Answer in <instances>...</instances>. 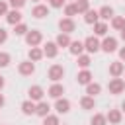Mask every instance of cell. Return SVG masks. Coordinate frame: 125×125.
<instances>
[{
	"instance_id": "74e56055",
	"label": "cell",
	"mask_w": 125,
	"mask_h": 125,
	"mask_svg": "<svg viewBox=\"0 0 125 125\" xmlns=\"http://www.w3.org/2000/svg\"><path fill=\"white\" fill-rule=\"evenodd\" d=\"M6 41H8V31L4 27H0V45H4Z\"/></svg>"
},
{
	"instance_id": "cb8c5ba5",
	"label": "cell",
	"mask_w": 125,
	"mask_h": 125,
	"mask_svg": "<svg viewBox=\"0 0 125 125\" xmlns=\"http://www.w3.org/2000/svg\"><path fill=\"white\" fill-rule=\"evenodd\" d=\"M80 107L82 109H96V100H94V96H82L80 98Z\"/></svg>"
},
{
	"instance_id": "5bb4252c",
	"label": "cell",
	"mask_w": 125,
	"mask_h": 125,
	"mask_svg": "<svg viewBox=\"0 0 125 125\" xmlns=\"http://www.w3.org/2000/svg\"><path fill=\"white\" fill-rule=\"evenodd\" d=\"M6 21H8L10 25H18V23H21V21H23V16H21V12H20V10L10 8V12L6 14Z\"/></svg>"
},
{
	"instance_id": "ab89813d",
	"label": "cell",
	"mask_w": 125,
	"mask_h": 125,
	"mask_svg": "<svg viewBox=\"0 0 125 125\" xmlns=\"http://www.w3.org/2000/svg\"><path fill=\"white\" fill-rule=\"evenodd\" d=\"M4 86H6V78L0 74V92H2V88H4Z\"/></svg>"
},
{
	"instance_id": "ffe728a7",
	"label": "cell",
	"mask_w": 125,
	"mask_h": 125,
	"mask_svg": "<svg viewBox=\"0 0 125 125\" xmlns=\"http://www.w3.org/2000/svg\"><path fill=\"white\" fill-rule=\"evenodd\" d=\"M51 113V105H49V102H45V100H41V102H37V107H35V115H39L41 119L45 117V115H49Z\"/></svg>"
},
{
	"instance_id": "8fae6325",
	"label": "cell",
	"mask_w": 125,
	"mask_h": 125,
	"mask_svg": "<svg viewBox=\"0 0 125 125\" xmlns=\"http://www.w3.org/2000/svg\"><path fill=\"white\" fill-rule=\"evenodd\" d=\"M92 80H94V76H92L90 68H80V70H78V74H76V82H78L80 86H86V84H90Z\"/></svg>"
},
{
	"instance_id": "4316f807",
	"label": "cell",
	"mask_w": 125,
	"mask_h": 125,
	"mask_svg": "<svg viewBox=\"0 0 125 125\" xmlns=\"http://www.w3.org/2000/svg\"><path fill=\"white\" fill-rule=\"evenodd\" d=\"M86 94H88V96H94V98H96L98 94H102V84H100V82H94V80H92L90 84H86Z\"/></svg>"
},
{
	"instance_id": "484cf974",
	"label": "cell",
	"mask_w": 125,
	"mask_h": 125,
	"mask_svg": "<svg viewBox=\"0 0 125 125\" xmlns=\"http://www.w3.org/2000/svg\"><path fill=\"white\" fill-rule=\"evenodd\" d=\"M70 41H72V39H70V33H62V31H61V33L57 35V39H55V43L59 45V49H61V47H66V49H68Z\"/></svg>"
},
{
	"instance_id": "f35d334b",
	"label": "cell",
	"mask_w": 125,
	"mask_h": 125,
	"mask_svg": "<svg viewBox=\"0 0 125 125\" xmlns=\"http://www.w3.org/2000/svg\"><path fill=\"white\" fill-rule=\"evenodd\" d=\"M117 53H119V61H123V62H125V47H119V49H117Z\"/></svg>"
},
{
	"instance_id": "836d02e7",
	"label": "cell",
	"mask_w": 125,
	"mask_h": 125,
	"mask_svg": "<svg viewBox=\"0 0 125 125\" xmlns=\"http://www.w3.org/2000/svg\"><path fill=\"white\" fill-rule=\"evenodd\" d=\"M43 125H61V121H59V115H53V113L45 115V117H43Z\"/></svg>"
},
{
	"instance_id": "52a82bcc",
	"label": "cell",
	"mask_w": 125,
	"mask_h": 125,
	"mask_svg": "<svg viewBox=\"0 0 125 125\" xmlns=\"http://www.w3.org/2000/svg\"><path fill=\"white\" fill-rule=\"evenodd\" d=\"M59 29L62 31V33H72V31H76V21L72 20V18H61L59 20Z\"/></svg>"
},
{
	"instance_id": "d6a6232c",
	"label": "cell",
	"mask_w": 125,
	"mask_h": 125,
	"mask_svg": "<svg viewBox=\"0 0 125 125\" xmlns=\"http://www.w3.org/2000/svg\"><path fill=\"white\" fill-rule=\"evenodd\" d=\"M10 62H12V57H10V53H6V51H0V68H6Z\"/></svg>"
},
{
	"instance_id": "1f68e13d",
	"label": "cell",
	"mask_w": 125,
	"mask_h": 125,
	"mask_svg": "<svg viewBox=\"0 0 125 125\" xmlns=\"http://www.w3.org/2000/svg\"><path fill=\"white\" fill-rule=\"evenodd\" d=\"M29 31V27H27V23H18V25H14V35H20V37H23L25 33Z\"/></svg>"
},
{
	"instance_id": "277c9868",
	"label": "cell",
	"mask_w": 125,
	"mask_h": 125,
	"mask_svg": "<svg viewBox=\"0 0 125 125\" xmlns=\"http://www.w3.org/2000/svg\"><path fill=\"white\" fill-rule=\"evenodd\" d=\"M107 90H109V94H113V96H117V94H123L125 92V80L119 76V78H111L109 82H107Z\"/></svg>"
},
{
	"instance_id": "6da1fadb",
	"label": "cell",
	"mask_w": 125,
	"mask_h": 125,
	"mask_svg": "<svg viewBox=\"0 0 125 125\" xmlns=\"http://www.w3.org/2000/svg\"><path fill=\"white\" fill-rule=\"evenodd\" d=\"M23 39H25V45H27V47H39L41 41H43V33H41L39 29H29V31L23 35Z\"/></svg>"
},
{
	"instance_id": "ac0fdd59",
	"label": "cell",
	"mask_w": 125,
	"mask_h": 125,
	"mask_svg": "<svg viewBox=\"0 0 125 125\" xmlns=\"http://www.w3.org/2000/svg\"><path fill=\"white\" fill-rule=\"evenodd\" d=\"M43 57H45V53H43V47H29V51H27V59H29V61H33V62H39Z\"/></svg>"
},
{
	"instance_id": "b9f144b4",
	"label": "cell",
	"mask_w": 125,
	"mask_h": 125,
	"mask_svg": "<svg viewBox=\"0 0 125 125\" xmlns=\"http://www.w3.org/2000/svg\"><path fill=\"white\" fill-rule=\"evenodd\" d=\"M119 37H121V41H125V27L119 31Z\"/></svg>"
},
{
	"instance_id": "9c48e42d",
	"label": "cell",
	"mask_w": 125,
	"mask_h": 125,
	"mask_svg": "<svg viewBox=\"0 0 125 125\" xmlns=\"http://www.w3.org/2000/svg\"><path fill=\"white\" fill-rule=\"evenodd\" d=\"M109 76L111 78H119V76H123V72H125V64H123V61H113V62H109Z\"/></svg>"
},
{
	"instance_id": "60d3db41",
	"label": "cell",
	"mask_w": 125,
	"mask_h": 125,
	"mask_svg": "<svg viewBox=\"0 0 125 125\" xmlns=\"http://www.w3.org/2000/svg\"><path fill=\"white\" fill-rule=\"evenodd\" d=\"M4 104H6V98H4V94L0 92V107H4Z\"/></svg>"
},
{
	"instance_id": "f6af8a7d",
	"label": "cell",
	"mask_w": 125,
	"mask_h": 125,
	"mask_svg": "<svg viewBox=\"0 0 125 125\" xmlns=\"http://www.w3.org/2000/svg\"><path fill=\"white\" fill-rule=\"evenodd\" d=\"M70 2H74V0H70Z\"/></svg>"
},
{
	"instance_id": "30bf717a",
	"label": "cell",
	"mask_w": 125,
	"mask_h": 125,
	"mask_svg": "<svg viewBox=\"0 0 125 125\" xmlns=\"http://www.w3.org/2000/svg\"><path fill=\"white\" fill-rule=\"evenodd\" d=\"M27 96H29V100H33V102L37 104V102H41V100H43V96H45V90H43L39 84H33V86H29V90H27Z\"/></svg>"
},
{
	"instance_id": "7a4b0ae2",
	"label": "cell",
	"mask_w": 125,
	"mask_h": 125,
	"mask_svg": "<svg viewBox=\"0 0 125 125\" xmlns=\"http://www.w3.org/2000/svg\"><path fill=\"white\" fill-rule=\"evenodd\" d=\"M84 51L90 53V55L102 51V41L98 39V35H88V37L84 39Z\"/></svg>"
},
{
	"instance_id": "8992f818",
	"label": "cell",
	"mask_w": 125,
	"mask_h": 125,
	"mask_svg": "<svg viewBox=\"0 0 125 125\" xmlns=\"http://www.w3.org/2000/svg\"><path fill=\"white\" fill-rule=\"evenodd\" d=\"M49 12H51V6H47V4H35L33 8H31V16L33 18H37V20H43V18H47L49 16Z\"/></svg>"
},
{
	"instance_id": "d4e9b609",
	"label": "cell",
	"mask_w": 125,
	"mask_h": 125,
	"mask_svg": "<svg viewBox=\"0 0 125 125\" xmlns=\"http://www.w3.org/2000/svg\"><path fill=\"white\" fill-rule=\"evenodd\" d=\"M84 21H86V23H90V25H94L96 21H100V14H98V10L90 8V10L84 14Z\"/></svg>"
},
{
	"instance_id": "ee69618b",
	"label": "cell",
	"mask_w": 125,
	"mask_h": 125,
	"mask_svg": "<svg viewBox=\"0 0 125 125\" xmlns=\"http://www.w3.org/2000/svg\"><path fill=\"white\" fill-rule=\"evenodd\" d=\"M33 2H37V4H39V2H41V0H33Z\"/></svg>"
},
{
	"instance_id": "8d00e7d4",
	"label": "cell",
	"mask_w": 125,
	"mask_h": 125,
	"mask_svg": "<svg viewBox=\"0 0 125 125\" xmlns=\"http://www.w3.org/2000/svg\"><path fill=\"white\" fill-rule=\"evenodd\" d=\"M47 2L51 8H64V4H66V0H47Z\"/></svg>"
},
{
	"instance_id": "7c38bea8",
	"label": "cell",
	"mask_w": 125,
	"mask_h": 125,
	"mask_svg": "<svg viewBox=\"0 0 125 125\" xmlns=\"http://www.w3.org/2000/svg\"><path fill=\"white\" fill-rule=\"evenodd\" d=\"M62 94H64V86H62L61 82H53V84L49 86V90H47V96L53 98V100L62 98Z\"/></svg>"
},
{
	"instance_id": "7402d4cb",
	"label": "cell",
	"mask_w": 125,
	"mask_h": 125,
	"mask_svg": "<svg viewBox=\"0 0 125 125\" xmlns=\"http://www.w3.org/2000/svg\"><path fill=\"white\" fill-rule=\"evenodd\" d=\"M98 14H100V20H102V21H109V20L115 16V12H113L111 6H102V8L98 10Z\"/></svg>"
},
{
	"instance_id": "f1b7e54d",
	"label": "cell",
	"mask_w": 125,
	"mask_h": 125,
	"mask_svg": "<svg viewBox=\"0 0 125 125\" xmlns=\"http://www.w3.org/2000/svg\"><path fill=\"white\" fill-rule=\"evenodd\" d=\"M90 125H107V117H105V113L96 111V113L92 115V119H90Z\"/></svg>"
},
{
	"instance_id": "44dd1931",
	"label": "cell",
	"mask_w": 125,
	"mask_h": 125,
	"mask_svg": "<svg viewBox=\"0 0 125 125\" xmlns=\"http://www.w3.org/2000/svg\"><path fill=\"white\" fill-rule=\"evenodd\" d=\"M20 107H21V113H23V115H33V113H35L37 104H35L33 100H29V98H27L25 102H21V105H20Z\"/></svg>"
},
{
	"instance_id": "83f0119b",
	"label": "cell",
	"mask_w": 125,
	"mask_h": 125,
	"mask_svg": "<svg viewBox=\"0 0 125 125\" xmlns=\"http://www.w3.org/2000/svg\"><path fill=\"white\" fill-rule=\"evenodd\" d=\"M109 23H111V27H113L115 31H121V29L125 27V16H113V18L109 20Z\"/></svg>"
},
{
	"instance_id": "4fadbf2b",
	"label": "cell",
	"mask_w": 125,
	"mask_h": 125,
	"mask_svg": "<svg viewBox=\"0 0 125 125\" xmlns=\"http://www.w3.org/2000/svg\"><path fill=\"white\" fill-rule=\"evenodd\" d=\"M55 109H57L59 115L68 113V111H70V100H66V98H57V100H55Z\"/></svg>"
},
{
	"instance_id": "e575fe53",
	"label": "cell",
	"mask_w": 125,
	"mask_h": 125,
	"mask_svg": "<svg viewBox=\"0 0 125 125\" xmlns=\"http://www.w3.org/2000/svg\"><path fill=\"white\" fill-rule=\"evenodd\" d=\"M25 2H27V0H8L10 8H14V10H21V8L25 6Z\"/></svg>"
},
{
	"instance_id": "4dcf8cb0",
	"label": "cell",
	"mask_w": 125,
	"mask_h": 125,
	"mask_svg": "<svg viewBox=\"0 0 125 125\" xmlns=\"http://www.w3.org/2000/svg\"><path fill=\"white\" fill-rule=\"evenodd\" d=\"M74 4H76L78 14H86L90 10V0H74Z\"/></svg>"
},
{
	"instance_id": "e0dca14e",
	"label": "cell",
	"mask_w": 125,
	"mask_h": 125,
	"mask_svg": "<svg viewBox=\"0 0 125 125\" xmlns=\"http://www.w3.org/2000/svg\"><path fill=\"white\" fill-rule=\"evenodd\" d=\"M68 51H70V55H74V57L82 55V53H84V41H80V39H72L70 45H68Z\"/></svg>"
},
{
	"instance_id": "bcb514c9",
	"label": "cell",
	"mask_w": 125,
	"mask_h": 125,
	"mask_svg": "<svg viewBox=\"0 0 125 125\" xmlns=\"http://www.w3.org/2000/svg\"><path fill=\"white\" fill-rule=\"evenodd\" d=\"M123 16H125V12H123Z\"/></svg>"
},
{
	"instance_id": "ba28073f",
	"label": "cell",
	"mask_w": 125,
	"mask_h": 125,
	"mask_svg": "<svg viewBox=\"0 0 125 125\" xmlns=\"http://www.w3.org/2000/svg\"><path fill=\"white\" fill-rule=\"evenodd\" d=\"M119 47H117V39L111 37V35H105L104 41H102V51L104 53H115Z\"/></svg>"
},
{
	"instance_id": "2e32d148",
	"label": "cell",
	"mask_w": 125,
	"mask_h": 125,
	"mask_svg": "<svg viewBox=\"0 0 125 125\" xmlns=\"http://www.w3.org/2000/svg\"><path fill=\"white\" fill-rule=\"evenodd\" d=\"M43 53H45L47 59H55V57L59 55V45H57L55 41H47V43L43 45Z\"/></svg>"
},
{
	"instance_id": "d590c367",
	"label": "cell",
	"mask_w": 125,
	"mask_h": 125,
	"mask_svg": "<svg viewBox=\"0 0 125 125\" xmlns=\"http://www.w3.org/2000/svg\"><path fill=\"white\" fill-rule=\"evenodd\" d=\"M10 12V4L6 0H0V16H6Z\"/></svg>"
},
{
	"instance_id": "3957f363",
	"label": "cell",
	"mask_w": 125,
	"mask_h": 125,
	"mask_svg": "<svg viewBox=\"0 0 125 125\" xmlns=\"http://www.w3.org/2000/svg\"><path fill=\"white\" fill-rule=\"evenodd\" d=\"M47 76H49V80H51V82H61V80H62V76H64V66H62V64H59V62L51 64V66H49V70H47Z\"/></svg>"
},
{
	"instance_id": "d6986e66",
	"label": "cell",
	"mask_w": 125,
	"mask_h": 125,
	"mask_svg": "<svg viewBox=\"0 0 125 125\" xmlns=\"http://www.w3.org/2000/svg\"><path fill=\"white\" fill-rule=\"evenodd\" d=\"M107 31H109V25H107V21H96L94 23V35H98V37H105L107 35Z\"/></svg>"
},
{
	"instance_id": "5b68a950",
	"label": "cell",
	"mask_w": 125,
	"mask_h": 125,
	"mask_svg": "<svg viewBox=\"0 0 125 125\" xmlns=\"http://www.w3.org/2000/svg\"><path fill=\"white\" fill-rule=\"evenodd\" d=\"M18 72H20L21 76H31V74L35 72V62H33V61H29V59H25V61L18 62Z\"/></svg>"
},
{
	"instance_id": "603a6c76",
	"label": "cell",
	"mask_w": 125,
	"mask_h": 125,
	"mask_svg": "<svg viewBox=\"0 0 125 125\" xmlns=\"http://www.w3.org/2000/svg\"><path fill=\"white\" fill-rule=\"evenodd\" d=\"M76 64H78L80 68H90V64H92V57H90V53H82V55H78V57H76Z\"/></svg>"
},
{
	"instance_id": "7bdbcfd3",
	"label": "cell",
	"mask_w": 125,
	"mask_h": 125,
	"mask_svg": "<svg viewBox=\"0 0 125 125\" xmlns=\"http://www.w3.org/2000/svg\"><path fill=\"white\" fill-rule=\"evenodd\" d=\"M121 111H125V102H123V104H121Z\"/></svg>"
},
{
	"instance_id": "7dc6e473",
	"label": "cell",
	"mask_w": 125,
	"mask_h": 125,
	"mask_svg": "<svg viewBox=\"0 0 125 125\" xmlns=\"http://www.w3.org/2000/svg\"><path fill=\"white\" fill-rule=\"evenodd\" d=\"M123 76H125V72H123Z\"/></svg>"
},
{
	"instance_id": "9a60e30c",
	"label": "cell",
	"mask_w": 125,
	"mask_h": 125,
	"mask_svg": "<svg viewBox=\"0 0 125 125\" xmlns=\"http://www.w3.org/2000/svg\"><path fill=\"white\" fill-rule=\"evenodd\" d=\"M105 117H107V123L109 125H119L123 121V111L121 109H109L105 113Z\"/></svg>"
},
{
	"instance_id": "f546056e",
	"label": "cell",
	"mask_w": 125,
	"mask_h": 125,
	"mask_svg": "<svg viewBox=\"0 0 125 125\" xmlns=\"http://www.w3.org/2000/svg\"><path fill=\"white\" fill-rule=\"evenodd\" d=\"M62 10H64V16H66V18H74V16H78V10H76V4H74V2H66Z\"/></svg>"
}]
</instances>
